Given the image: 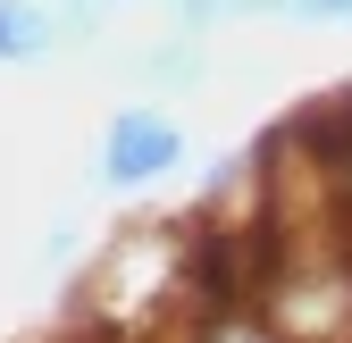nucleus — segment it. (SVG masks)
Masks as SVG:
<instances>
[{
	"label": "nucleus",
	"mask_w": 352,
	"mask_h": 343,
	"mask_svg": "<svg viewBox=\"0 0 352 343\" xmlns=\"http://www.w3.org/2000/svg\"><path fill=\"white\" fill-rule=\"evenodd\" d=\"M51 42H59V25L42 17L34 0H0V59H9V67L42 59V51H51Z\"/></svg>",
	"instance_id": "f03ea898"
},
{
	"label": "nucleus",
	"mask_w": 352,
	"mask_h": 343,
	"mask_svg": "<svg viewBox=\"0 0 352 343\" xmlns=\"http://www.w3.org/2000/svg\"><path fill=\"white\" fill-rule=\"evenodd\" d=\"M185 159V134L160 117V109H126L109 134H101V185H151Z\"/></svg>",
	"instance_id": "f257e3e1"
},
{
	"label": "nucleus",
	"mask_w": 352,
	"mask_h": 343,
	"mask_svg": "<svg viewBox=\"0 0 352 343\" xmlns=\"http://www.w3.org/2000/svg\"><path fill=\"white\" fill-rule=\"evenodd\" d=\"M277 9H302V17H352V0H277Z\"/></svg>",
	"instance_id": "7ed1b4c3"
}]
</instances>
